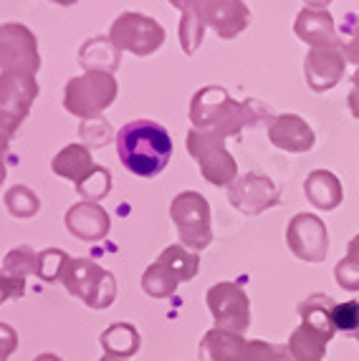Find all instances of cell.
<instances>
[{
    "instance_id": "9a60e30c",
    "label": "cell",
    "mask_w": 359,
    "mask_h": 361,
    "mask_svg": "<svg viewBox=\"0 0 359 361\" xmlns=\"http://www.w3.org/2000/svg\"><path fill=\"white\" fill-rule=\"evenodd\" d=\"M293 33L312 49L339 46V30H336V23L329 11H319V8L299 11V16L293 20Z\"/></svg>"
},
{
    "instance_id": "8fae6325",
    "label": "cell",
    "mask_w": 359,
    "mask_h": 361,
    "mask_svg": "<svg viewBox=\"0 0 359 361\" xmlns=\"http://www.w3.org/2000/svg\"><path fill=\"white\" fill-rule=\"evenodd\" d=\"M286 240L296 258L312 260V263L324 260L326 258V250H329L326 225L314 212H299V215L291 217V223L286 228Z\"/></svg>"
},
{
    "instance_id": "5b68a950",
    "label": "cell",
    "mask_w": 359,
    "mask_h": 361,
    "mask_svg": "<svg viewBox=\"0 0 359 361\" xmlns=\"http://www.w3.org/2000/svg\"><path fill=\"white\" fill-rule=\"evenodd\" d=\"M187 152L198 162L203 177L216 187H228L238 177V164L225 149V139L210 132L190 129L187 132Z\"/></svg>"
},
{
    "instance_id": "f546056e",
    "label": "cell",
    "mask_w": 359,
    "mask_h": 361,
    "mask_svg": "<svg viewBox=\"0 0 359 361\" xmlns=\"http://www.w3.org/2000/svg\"><path fill=\"white\" fill-rule=\"evenodd\" d=\"M357 338H359V329H357Z\"/></svg>"
},
{
    "instance_id": "ba28073f",
    "label": "cell",
    "mask_w": 359,
    "mask_h": 361,
    "mask_svg": "<svg viewBox=\"0 0 359 361\" xmlns=\"http://www.w3.org/2000/svg\"><path fill=\"white\" fill-rule=\"evenodd\" d=\"M170 217L177 225V233L185 245L205 247L213 240L210 233V205L208 200L195 190L180 192L170 205Z\"/></svg>"
},
{
    "instance_id": "cb8c5ba5",
    "label": "cell",
    "mask_w": 359,
    "mask_h": 361,
    "mask_svg": "<svg viewBox=\"0 0 359 361\" xmlns=\"http://www.w3.org/2000/svg\"><path fill=\"white\" fill-rule=\"evenodd\" d=\"M334 273H336V281L341 283V288L359 290V260L357 258L347 255V258H344L339 265H336Z\"/></svg>"
},
{
    "instance_id": "83f0119b",
    "label": "cell",
    "mask_w": 359,
    "mask_h": 361,
    "mask_svg": "<svg viewBox=\"0 0 359 361\" xmlns=\"http://www.w3.org/2000/svg\"><path fill=\"white\" fill-rule=\"evenodd\" d=\"M349 255H352V258H357L359 260V235H354L352 240H349Z\"/></svg>"
},
{
    "instance_id": "ac0fdd59",
    "label": "cell",
    "mask_w": 359,
    "mask_h": 361,
    "mask_svg": "<svg viewBox=\"0 0 359 361\" xmlns=\"http://www.w3.org/2000/svg\"><path fill=\"white\" fill-rule=\"evenodd\" d=\"M119 54L122 51L114 46L112 38L96 36L78 49V63H81L86 71L112 73V71H117V66H119Z\"/></svg>"
},
{
    "instance_id": "4316f807",
    "label": "cell",
    "mask_w": 359,
    "mask_h": 361,
    "mask_svg": "<svg viewBox=\"0 0 359 361\" xmlns=\"http://www.w3.org/2000/svg\"><path fill=\"white\" fill-rule=\"evenodd\" d=\"M304 3H306V8H319V11H326L331 0H304Z\"/></svg>"
},
{
    "instance_id": "e0dca14e",
    "label": "cell",
    "mask_w": 359,
    "mask_h": 361,
    "mask_svg": "<svg viewBox=\"0 0 359 361\" xmlns=\"http://www.w3.org/2000/svg\"><path fill=\"white\" fill-rule=\"evenodd\" d=\"M304 192L306 200L312 202L317 210L324 212H331L341 205V200H344V190H341V182L334 172L329 169H314L309 172L304 182Z\"/></svg>"
},
{
    "instance_id": "52a82bcc",
    "label": "cell",
    "mask_w": 359,
    "mask_h": 361,
    "mask_svg": "<svg viewBox=\"0 0 359 361\" xmlns=\"http://www.w3.org/2000/svg\"><path fill=\"white\" fill-rule=\"evenodd\" d=\"M109 38L119 51H126L132 56H152L162 49L165 43V28L155 18L144 13H122L109 28Z\"/></svg>"
},
{
    "instance_id": "6da1fadb",
    "label": "cell",
    "mask_w": 359,
    "mask_h": 361,
    "mask_svg": "<svg viewBox=\"0 0 359 361\" xmlns=\"http://www.w3.org/2000/svg\"><path fill=\"white\" fill-rule=\"evenodd\" d=\"M271 119L269 106L256 99L235 102L220 86H203L195 91L190 102V121L192 129L210 132L220 139L240 137L246 127H258Z\"/></svg>"
},
{
    "instance_id": "2e32d148",
    "label": "cell",
    "mask_w": 359,
    "mask_h": 361,
    "mask_svg": "<svg viewBox=\"0 0 359 361\" xmlns=\"http://www.w3.org/2000/svg\"><path fill=\"white\" fill-rule=\"evenodd\" d=\"M66 228L81 240H99L109 233V212L96 202H76L66 212Z\"/></svg>"
},
{
    "instance_id": "484cf974",
    "label": "cell",
    "mask_w": 359,
    "mask_h": 361,
    "mask_svg": "<svg viewBox=\"0 0 359 361\" xmlns=\"http://www.w3.org/2000/svg\"><path fill=\"white\" fill-rule=\"evenodd\" d=\"M8 139L6 134L0 132V185H3V180H6V157H8Z\"/></svg>"
},
{
    "instance_id": "3957f363",
    "label": "cell",
    "mask_w": 359,
    "mask_h": 361,
    "mask_svg": "<svg viewBox=\"0 0 359 361\" xmlns=\"http://www.w3.org/2000/svg\"><path fill=\"white\" fill-rule=\"evenodd\" d=\"M51 169L61 180H69L76 185L78 195L89 202H96L109 195L112 190V172L107 167H99L94 157L89 154L84 145H69L54 157Z\"/></svg>"
},
{
    "instance_id": "7402d4cb",
    "label": "cell",
    "mask_w": 359,
    "mask_h": 361,
    "mask_svg": "<svg viewBox=\"0 0 359 361\" xmlns=\"http://www.w3.org/2000/svg\"><path fill=\"white\" fill-rule=\"evenodd\" d=\"M339 49L359 68V13H347L339 25Z\"/></svg>"
},
{
    "instance_id": "d4e9b609",
    "label": "cell",
    "mask_w": 359,
    "mask_h": 361,
    "mask_svg": "<svg viewBox=\"0 0 359 361\" xmlns=\"http://www.w3.org/2000/svg\"><path fill=\"white\" fill-rule=\"evenodd\" d=\"M347 102H349V111H352V116L354 119H359V68L352 76V89H349Z\"/></svg>"
},
{
    "instance_id": "f1b7e54d",
    "label": "cell",
    "mask_w": 359,
    "mask_h": 361,
    "mask_svg": "<svg viewBox=\"0 0 359 361\" xmlns=\"http://www.w3.org/2000/svg\"><path fill=\"white\" fill-rule=\"evenodd\" d=\"M51 3H56V6H73L76 0H51Z\"/></svg>"
},
{
    "instance_id": "9c48e42d",
    "label": "cell",
    "mask_w": 359,
    "mask_h": 361,
    "mask_svg": "<svg viewBox=\"0 0 359 361\" xmlns=\"http://www.w3.org/2000/svg\"><path fill=\"white\" fill-rule=\"evenodd\" d=\"M228 200L240 215L256 217L281 202V190L269 175L248 172L228 185Z\"/></svg>"
},
{
    "instance_id": "d6986e66",
    "label": "cell",
    "mask_w": 359,
    "mask_h": 361,
    "mask_svg": "<svg viewBox=\"0 0 359 361\" xmlns=\"http://www.w3.org/2000/svg\"><path fill=\"white\" fill-rule=\"evenodd\" d=\"M170 3L182 13L180 16V46L185 56H195L205 36V23L195 11V0H170Z\"/></svg>"
},
{
    "instance_id": "ffe728a7",
    "label": "cell",
    "mask_w": 359,
    "mask_h": 361,
    "mask_svg": "<svg viewBox=\"0 0 359 361\" xmlns=\"http://www.w3.org/2000/svg\"><path fill=\"white\" fill-rule=\"evenodd\" d=\"M6 207L13 217L28 220V217H33L38 210H41V200H38V195L33 192L30 187L16 185L6 192Z\"/></svg>"
},
{
    "instance_id": "44dd1931",
    "label": "cell",
    "mask_w": 359,
    "mask_h": 361,
    "mask_svg": "<svg viewBox=\"0 0 359 361\" xmlns=\"http://www.w3.org/2000/svg\"><path fill=\"white\" fill-rule=\"evenodd\" d=\"M78 137H81L86 149H99V147H107L112 139H117V134H114L112 124L104 116H94V119L81 121Z\"/></svg>"
},
{
    "instance_id": "7c38bea8",
    "label": "cell",
    "mask_w": 359,
    "mask_h": 361,
    "mask_svg": "<svg viewBox=\"0 0 359 361\" xmlns=\"http://www.w3.org/2000/svg\"><path fill=\"white\" fill-rule=\"evenodd\" d=\"M195 11L205 28H213L223 41L240 36L251 23V11L243 0H195Z\"/></svg>"
},
{
    "instance_id": "5bb4252c",
    "label": "cell",
    "mask_w": 359,
    "mask_h": 361,
    "mask_svg": "<svg viewBox=\"0 0 359 361\" xmlns=\"http://www.w3.org/2000/svg\"><path fill=\"white\" fill-rule=\"evenodd\" d=\"M271 145L291 154H304L314 147L317 134L299 114H278L269 124Z\"/></svg>"
},
{
    "instance_id": "8992f818",
    "label": "cell",
    "mask_w": 359,
    "mask_h": 361,
    "mask_svg": "<svg viewBox=\"0 0 359 361\" xmlns=\"http://www.w3.org/2000/svg\"><path fill=\"white\" fill-rule=\"evenodd\" d=\"M38 97L36 76L20 71L0 73V132L13 137L28 116Z\"/></svg>"
},
{
    "instance_id": "7a4b0ae2",
    "label": "cell",
    "mask_w": 359,
    "mask_h": 361,
    "mask_svg": "<svg viewBox=\"0 0 359 361\" xmlns=\"http://www.w3.org/2000/svg\"><path fill=\"white\" fill-rule=\"evenodd\" d=\"M114 142L122 167L144 180H152L165 172L172 157V137L152 119H134L124 124Z\"/></svg>"
},
{
    "instance_id": "30bf717a",
    "label": "cell",
    "mask_w": 359,
    "mask_h": 361,
    "mask_svg": "<svg viewBox=\"0 0 359 361\" xmlns=\"http://www.w3.org/2000/svg\"><path fill=\"white\" fill-rule=\"evenodd\" d=\"M0 68L36 76L41 68V54L33 30L20 23L0 25Z\"/></svg>"
},
{
    "instance_id": "603a6c76",
    "label": "cell",
    "mask_w": 359,
    "mask_h": 361,
    "mask_svg": "<svg viewBox=\"0 0 359 361\" xmlns=\"http://www.w3.org/2000/svg\"><path fill=\"white\" fill-rule=\"evenodd\" d=\"M331 326L339 331H357L359 329V301H347L331 306Z\"/></svg>"
},
{
    "instance_id": "277c9868",
    "label": "cell",
    "mask_w": 359,
    "mask_h": 361,
    "mask_svg": "<svg viewBox=\"0 0 359 361\" xmlns=\"http://www.w3.org/2000/svg\"><path fill=\"white\" fill-rule=\"evenodd\" d=\"M117 78L112 73L86 71L84 76L71 78L64 89V109L81 121L102 116L117 99Z\"/></svg>"
},
{
    "instance_id": "4fadbf2b",
    "label": "cell",
    "mask_w": 359,
    "mask_h": 361,
    "mask_svg": "<svg viewBox=\"0 0 359 361\" xmlns=\"http://www.w3.org/2000/svg\"><path fill=\"white\" fill-rule=\"evenodd\" d=\"M347 73V56L339 46H322L312 49L304 59V76L306 84L314 94L334 89Z\"/></svg>"
}]
</instances>
